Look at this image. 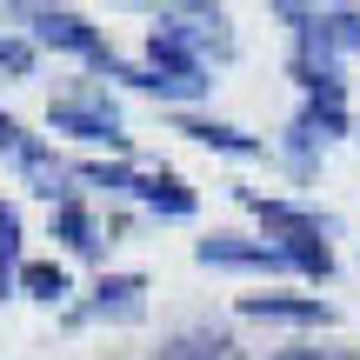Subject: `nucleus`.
<instances>
[{
  "label": "nucleus",
  "mask_w": 360,
  "mask_h": 360,
  "mask_svg": "<svg viewBox=\"0 0 360 360\" xmlns=\"http://www.w3.org/2000/svg\"><path fill=\"white\" fill-rule=\"evenodd\" d=\"M147 53H174V60H193V67H207V53L227 60L233 20L220 7H160L154 27H147Z\"/></svg>",
  "instance_id": "obj_1"
},
{
  "label": "nucleus",
  "mask_w": 360,
  "mask_h": 360,
  "mask_svg": "<svg viewBox=\"0 0 360 360\" xmlns=\"http://www.w3.org/2000/svg\"><path fill=\"white\" fill-rule=\"evenodd\" d=\"M47 120H53V134H74V141L127 147V134H120V107L107 101V87H87V80H74V87H60V94H53Z\"/></svg>",
  "instance_id": "obj_2"
},
{
  "label": "nucleus",
  "mask_w": 360,
  "mask_h": 360,
  "mask_svg": "<svg viewBox=\"0 0 360 360\" xmlns=\"http://www.w3.org/2000/svg\"><path fill=\"white\" fill-rule=\"evenodd\" d=\"M20 20L34 27V40H47V47H60V53H80V60H94L101 74L120 67V53L101 40V27H94L87 13H74V7H20Z\"/></svg>",
  "instance_id": "obj_3"
},
{
  "label": "nucleus",
  "mask_w": 360,
  "mask_h": 360,
  "mask_svg": "<svg viewBox=\"0 0 360 360\" xmlns=\"http://www.w3.org/2000/svg\"><path fill=\"white\" fill-rule=\"evenodd\" d=\"M193 260L200 267H233V274H294L274 240H247V233H207L193 247Z\"/></svg>",
  "instance_id": "obj_4"
},
{
  "label": "nucleus",
  "mask_w": 360,
  "mask_h": 360,
  "mask_svg": "<svg viewBox=\"0 0 360 360\" xmlns=\"http://www.w3.org/2000/svg\"><path fill=\"white\" fill-rule=\"evenodd\" d=\"M147 314V281L141 274H107L101 287H94V300H80L74 314H67V321H114V327H134Z\"/></svg>",
  "instance_id": "obj_5"
},
{
  "label": "nucleus",
  "mask_w": 360,
  "mask_h": 360,
  "mask_svg": "<svg viewBox=\"0 0 360 360\" xmlns=\"http://www.w3.org/2000/svg\"><path fill=\"white\" fill-rule=\"evenodd\" d=\"M247 321H281V327H334V307L321 294H247Z\"/></svg>",
  "instance_id": "obj_6"
},
{
  "label": "nucleus",
  "mask_w": 360,
  "mask_h": 360,
  "mask_svg": "<svg viewBox=\"0 0 360 360\" xmlns=\"http://www.w3.org/2000/svg\"><path fill=\"white\" fill-rule=\"evenodd\" d=\"M174 134H187V141L214 147V154H233V160H260V154H267V141H260V134H240V127H227V120L187 114V107L174 114Z\"/></svg>",
  "instance_id": "obj_7"
},
{
  "label": "nucleus",
  "mask_w": 360,
  "mask_h": 360,
  "mask_svg": "<svg viewBox=\"0 0 360 360\" xmlns=\"http://www.w3.org/2000/svg\"><path fill=\"white\" fill-rule=\"evenodd\" d=\"M154 360H247V347L227 334V327L207 321V327H180V334H174Z\"/></svg>",
  "instance_id": "obj_8"
},
{
  "label": "nucleus",
  "mask_w": 360,
  "mask_h": 360,
  "mask_svg": "<svg viewBox=\"0 0 360 360\" xmlns=\"http://www.w3.org/2000/svg\"><path fill=\"white\" fill-rule=\"evenodd\" d=\"M134 193H141L160 220H193V207H200V200H193V187H187L180 174H141V187H134Z\"/></svg>",
  "instance_id": "obj_9"
},
{
  "label": "nucleus",
  "mask_w": 360,
  "mask_h": 360,
  "mask_svg": "<svg viewBox=\"0 0 360 360\" xmlns=\"http://www.w3.org/2000/svg\"><path fill=\"white\" fill-rule=\"evenodd\" d=\"M53 233H60V240L74 247V254H107V247H114V240H107L101 227H94V214H87V207L74 200V193H67V200L53 207Z\"/></svg>",
  "instance_id": "obj_10"
},
{
  "label": "nucleus",
  "mask_w": 360,
  "mask_h": 360,
  "mask_svg": "<svg viewBox=\"0 0 360 360\" xmlns=\"http://www.w3.org/2000/svg\"><path fill=\"white\" fill-rule=\"evenodd\" d=\"M321 154H327V141H321V134H314L307 120L294 114V127H287V141H281V160H287V167H294L300 180H307V174H314V160H321Z\"/></svg>",
  "instance_id": "obj_11"
},
{
  "label": "nucleus",
  "mask_w": 360,
  "mask_h": 360,
  "mask_svg": "<svg viewBox=\"0 0 360 360\" xmlns=\"http://www.w3.org/2000/svg\"><path fill=\"white\" fill-rule=\"evenodd\" d=\"M20 287L53 307V300H67V267H53V260H27V267H20Z\"/></svg>",
  "instance_id": "obj_12"
},
{
  "label": "nucleus",
  "mask_w": 360,
  "mask_h": 360,
  "mask_svg": "<svg viewBox=\"0 0 360 360\" xmlns=\"http://www.w3.org/2000/svg\"><path fill=\"white\" fill-rule=\"evenodd\" d=\"M13 274H20V214L0 200V287H7Z\"/></svg>",
  "instance_id": "obj_13"
},
{
  "label": "nucleus",
  "mask_w": 360,
  "mask_h": 360,
  "mask_svg": "<svg viewBox=\"0 0 360 360\" xmlns=\"http://www.w3.org/2000/svg\"><path fill=\"white\" fill-rule=\"evenodd\" d=\"M0 67H7L13 80H27L40 67V53H34V40H20V34H7V27H0Z\"/></svg>",
  "instance_id": "obj_14"
},
{
  "label": "nucleus",
  "mask_w": 360,
  "mask_h": 360,
  "mask_svg": "<svg viewBox=\"0 0 360 360\" xmlns=\"http://www.w3.org/2000/svg\"><path fill=\"white\" fill-rule=\"evenodd\" d=\"M327 34H334L340 53H360V13L354 7H327Z\"/></svg>",
  "instance_id": "obj_15"
},
{
  "label": "nucleus",
  "mask_w": 360,
  "mask_h": 360,
  "mask_svg": "<svg viewBox=\"0 0 360 360\" xmlns=\"http://www.w3.org/2000/svg\"><path fill=\"white\" fill-rule=\"evenodd\" d=\"M267 360H360V354L354 347H334V340H327V347L307 340V347H281V354H267Z\"/></svg>",
  "instance_id": "obj_16"
}]
</instances>
